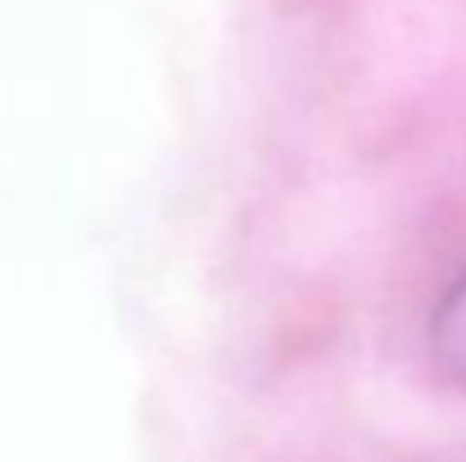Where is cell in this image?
I'll use <instances>...</instances> for the list:
<instances>
[{"mask_svg": "<svg viewBox=\"0 0 466 462\" xmlns=\"http://www.w3.org/2000/svg\"><path fill=\"white\" fill-rule=\"evenodd\" d=\"M426 349H431V367L440 372V381L466 395V272L444 286L440 304L431 313V326H426Z\"/></svg>", "mask_w": 466, "mask_h": 462, "instance_id": "1", "label": "cell"}]
</instances>
